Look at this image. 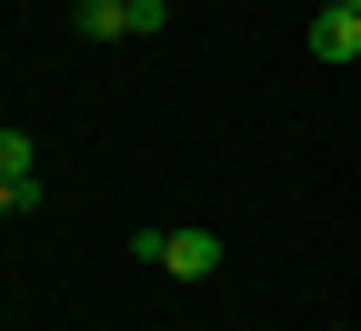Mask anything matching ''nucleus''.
I'll return each instance as SVG.
<instances>
[{
  "label": "nucleus",
  "mask_w": 361,
  "mask_h": 331,
  "mask_svg": "<svg viewBox=\"0 0 361 331\" xmlns=\"http://www.w3.org/2000/svg\"><path fill=\"white\" fill-rule=\"evenodd\" d=\"M301 51H311V61H331V71L361 61V20H351V11H322V20L301 30Z\"/></svg>",
  "instance_id": "obj_1"
},
{
  "label": "nucleus",
  "mask_w": 361,
  "mask_h": 331,
  "mask_svg": "<svg viewBox=\"0 0 361 331\" xmlns=\"http://www.w3.org/2000/svg\"><path fill=\"white\" fill-rule=\"evenodd\" d=\"M161 271L171 281H211L221 271V241H211V231H171V241H161Z\"/></svg>",
  "instance_id": "obj_2"
},
{
  "label": "nucleus",
  "mask_w": 361,
  "mask_h": 331,
  "mask_svg": "<svg viewBox=\"0 0 361 331\" xmlns=\"http://www.w3.org/2000/svg\"><path fill=\"white\" fill-rule=\"evenodd\" d=\"M0 181H20V191H40V151H30V131H0Z\"/></svg>",
  "instance_id": "obj_3"
},
{
  "label": "nucleus",
  "mask_w": 361,
  "mask_h": 331,
  "mask_svg": "<svg viewBox=\"0 0 361 331\" xmlns=\"http://www.w3.org/2000/svg\"><path fill=\"white\" fill-rule=\"evenodd\" d=\"M40 191H20V181H0V221H11V211H30Z\"/></svg>",
  "instance_id": "obj_4"
},
{
  "label": "nucleus",
  "mask_w": 361,
  "mask_h": 331,
  "mask_svg": "<svg viewBox=\"0 0 361 331\" xmlns=\"http://www.w3.org/2000/svg\"><path fill=\"white\" fill-rule=\"evenodd\" d=\"M331 11H351V20H361V0H331Z\"/></svg>",
  "instance_id": "obj_5"
}]
</instances>
